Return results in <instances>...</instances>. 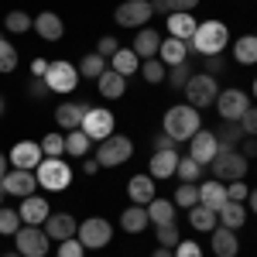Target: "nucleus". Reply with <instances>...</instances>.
<instances>
[{"mask_svg": "<svg viewBox=\"0 0 257 257\" xmlns=\"http://www.w3.org/2000/svg\"><path fill=\"white\" fill-rule=\"evenodd\" d=\"M161 131H165L168 138H175L178 144H182V141L192 138L196 131H202V117H199L196 106H189V103H175V106H168V110H165Z\"/></svg>", "mask_w": 257, "mask_h": 257, "instance_id": "nucleus-1", "label": "nucleus"}, {"mask_svg": "<svg viewBox=\"0 0 257 257\" xmlns=\"http://www.w3.org/2000/svg\"><path fill=\"white\" fill-rule=\"evenodd\" d=\"M189 45L196 48V55H223L230 48V31L223 21H199Z\"/></svg>", "mask_w": 257, "mask_h": 257, "instance_id": "nucleus-2", "label": "nucleus"}, {"mask_svg": "<svg viewBox=\"0 0 257 257\" xmlns=\"http://www.w3.org/2000/svg\"><path fill=\"white\" fill-rule=\"evenodd\" d=\"M35 178H38V189H45V192H65L72 185V168L62 158H41V165L35 168Z\"/></svg>", "mask_w": 257, "mask_h": 257, "instance_id": "nucleus-3", "label": "nucleus"}, {"mask_svg": "<svg viewBox=\"0 0 257 257\" xmlns=\"http://www.w3.org/2000/svg\"><path fill=\"white\" fill-rule=\"evenodd\" d=\"M182 93H185V99H189V106H196V110H206V106H213V103H216V96H219L216 76H206V72H192Z\"/></svg>", "mask_w": 257, "mask_h": 257, "instance_id": "nucleus-4", "label": "nucleus"}, {"mask_svg": "<svg viewBox=\"0 0 257 257\" xmlns=\"http://www.w3.org/2000/svg\"><path fill=\"white\" fill-rule=\"evenodd\" d=\"M76 240H79L86 250H103V247H110V240H113V226H110V219H103V216H89V219L79 223Z\"/></svg>", "mask_w": 257, "mask_h": 257, "instance_id": "nucleus-5", "label": "nucleus"}, {"mask_svg": "<svg viewBox=\"0 0 257 257\" xmlns=\"http://www.w3.org/2000/svg\"><path fill=\"white\" fill-rule=\"evenodd\" d=\"M209 168H213L216 182H237V178L247 175V158L237 148H219V155L209 161Z\"/></svg>", "mask_w": 257, "mask_h": 257, "instance_id": "nucleus-6", "label": "nucleus"}, {"mask_svg": "<svg viewBox=\"0 0 257 257\" xmlns=\"http://www.w3.org/2000/svg\"><path fill=\"white\" fill-rule=\"evenodd\" d=\"M131 155H134L131 138H123V134H110L106 141H99L96 161H99V168H117V165H123V161H131Z\"/></svg>", "mask_w": 257, "mask_h": 257, "instance_id": "nucleus-7", "label": "nucleus"}, {"mask_svg": "<svg viewBox=\"0 0 257 257\" xmlns=\"http://www.w3.org/2000/svg\"><path fill=\"white\" fill-rule=\"evenodd\" d=\"M45 86H48V93H72L76 86H79V69L72 65V62H48V72L41 76Z\"/></svg>", "mask_w": 257, "mask_h": 257, "instance_id": "nucleus-8", "label": "nucleus"}, {"mask_svg": "<svg viewBox=\"0 0 257 257\" xmlns=\"http://www.w3.org/2000/svg\"><path fill=\"white\" fill-rule=\"evenodd\" d=\"M48 247H52V240H48V233L41 226H21L14 233V250L21 257H45Z\"/></svg>", "mask_w": 257, "mask_h": 257, "instance_id": "nucleus-9", "label": "nucleus"}, {"mask_svg": "<svg viewBox=\"0 0 257 257\" xmlns=\"http://www.w3.org/2000/svg\"><path fill=\"white\" fill-rule=\"evenodd\" d=\"M155 18V11H151V0H123L117 11H113V21H117L120 28H148V21Z\"/></svg>", "mask_w": 257, "mask_h": 257, "instance_id": "nucleus-10", "label": "nucleus"}, {"mask_svg": "<svg viewBox=\"0 0 257 257\" xmlns=\"http://www.w3.org/2000/svg\"><path fill=\"white\" fill-rule=\"evenodd\" d=\"M113 127H117V120H113V113L106 110V106H89V113H86V120H82V134L89 141H106L110 134H113Z\"/></svg>", "mask_w": 257, "mask_h": 257, "instance_id": "nucleus-11", "label": "nucleus"}, {"mask_svg": "<svg viewBox=\"0 0 257 257\" xmlns=\"http://www.w3.org/2000/svg\"><path fill=\"white\" fill-rule=\"evenodd\" d=\"M0 189H4L7 196L28 199V196H35V189H38V178H35V172H24V168H11L7 175L0 178Z\"/></svg>", "mask_w": 257, "mask_h": 257, "instance_id": "nucleus-12", "label": "nucleus"}, {"mask_svg": "<svg viewBox=\"0 0 257 257\" xmlns=\"http://www.w3.org/2000/svg\"><path fill=\"white\" fill-rule=\"evenodd\" d=\"M89 99H72V103H59L55 106V123H59L62 131H79L86 113H89Z\"/></svg>", "mask_w": 257, "mask_h": 257, "instance_id": "nucleus-13", "label": "nucleus"}, {"mask_svg": "<svg viewBox=\"0 0 257 257\" xmlns=\"http://www.w3.org/2000/svg\"><path fill=\"white\" fill-rule=\"evenodd\" d=\"M219 155V144H216V134L213 131H196L189 138V158H196L202 168H209V161Z\"/></svg>", "mask_w": 257, "mask_h": 257, "instance_id": "nucleus-14", "label": "nucleus"}, {"mask_svg": "<svg viewBox=\"0 0 257 257\" xmlns=\"http://www.w3.org/2000/svg\"><path fill=\"white\" fill-rule=\"evenodd\" d=\"M18 216L24 226H45V219L52 216V206H48V199L45 196H28V199H21V206H18Z\"/></svg>", "mask_w": 257, "mask_h": 257, "instance_id": "nucleus-15", "label": "nucleus"}, {"mask_svg": "<svg viewBox=\"0 0 257 257\" xmlns=\"http://www.w3.org/2000/svg\"><path fill=\"white\" fill-rule=\"evenodd\" d=\"M213 106L219 110L223 120H240L247 113V93H243V89H219V96H216Z\"/></svg>", "mask_w": 257, "mask_h": 257, "instance_id": "nucleus-16", "label": "nucleus"}, {"mask_svg": "<svg viewBox=\"0 0 257 257\" xmlns=\"http://www.w3.org/2000/svg\"><path fill=\"white\" fill-rule=\"evenodd\" d=\"M7 158H11V165H14V168L35 172L45 155H41V144H35V141H18V144L11 148V155H7Z\"/></svg>", "mask_w": 257, "mask_h": 257, "instance_id": "nucleus-17", "label": "nucleus"}, {"mask_svg": "<svg viewBox=\"0 0 257 257\" xmlns=\"http://www.w3.org/2000/svg\"><path fill=\"white\" fill-rule=\"evenodd\" d=\"M45 233H48V240H72L76 237V230H79V223H76V216H69V213H52V216L45 219V226H41Z\"/></svg>", "mask_w": 257, "mask_h": 257, "instance_id": "nucleus-18", "label": "nucleus"}, {"mask_svg": "<svg viewBox=\"0 0 257 257\" xmlns=\"http://www.w3.org/2000/svg\"><path fill=\"white\" fill-rule=\"evenodd\" d=\"M209 247H213V254L216 257H237L240 254V240H237V230H230V226H219L213 230V240H209Z\"/></svg>", "mask_w": 257, "mask_h": 257, "instance_id": "nucleus-19", "label": "nucleus"}, {"mask_svg": "<svg viewBox=\"0 0 257 257\" xmlns=\"http://www.w3.org/2000/svg\"><path fill=\"white\" fill-rule=\"evenodd\" d=\"M168 38H178V41H189L196 35V24L199 21L192 18V11H175V14H168Z\"/></svg>", "mask_w": 257, "mask_h": 257, "instance_id": "nucleus-20", "label": "nucleus"}, {"mask_svg": "<svg viewBox=\"0 0 257 257\" xmlns=\"http://www.w3.org/2000/svg\"><path fill=\"white\" fill-rule=\"evenodd\" d=\"M134 55H138L141 62L144 59H158V48H161V35L155 31V28H141L138 35H134Z\"/></svg>", "mask_w": 257, "mask_h": 257, "instance_id": "nucleus-21", "label": "nucleus"}, {"mask_svg": "<svg viewBox=\"0 0 257 257\" xmlns=\"http://www.w3.org/2000/svg\"><path fill=\"white\" fill-rule=\"evenodd\" d=\"M158 59L165 62V69H172V65H182V62H189V41H178V38H161Z\"/></svg>", "mask_w": 257, "mask_h": 257, "instance_id": "nucleus-22", "label": "nucleus"}, {"mask_svg": "<svg viewBox=\"0 0 257 257\" xmlns=\"http://www.w3.org/2000/svg\"><path fill=\"white\" fill-rule=\"evenodd\" d=\"M35 31H38V38H45V41H59L62 35H65V24H62V18L55 11H41L38 18H35Z\"/></svg>", "mask_w": 257, "mask_h": 257, "instance_id": "nucleus-23", "label": "nucleus"}, {"mask_svg": "<svg viewBox=\"0 0 257 257\" xmlns=\"http://www.w3.org/2000/svg\"><path fill=\"white\" fill-rule=\"evenodd\" d=\"M178 151H155L151 155V172L148 175L155 178V182H161V178H172L175 175V168H178Z\"/></svg>", "mask_w": 257, "mask_h": 257, "instance_id": "nucleus-24", "label": "nucleus"}, {"mask_svg": "<svg viewBox=\"0 0 257 257\" xmlns=\"http://www.w3.org/2000/svg\"><path fill=\"white\" fill-rule=\"evenodd\" d=\"M127 196H131L134 206H148L151 199L158 196V192H155V178L151 175H134L127 182Z\"/></svg>", "mask_w": 257, "mask_h": 257, "instance_id": "nucleus-25", "label": "nucleus"}, {"mask_svg": "<svg viewBox=\"0 0 257 257\" xmlns=\"http://www.w3.org/2000/svg\"><path fill=\"white\" fill-rule=\"evenodd\" d=\"M96 89L103 99H120L123 93H127V76H120V72H113V69H106L103 76L96 79Z\"/></svg>", "mask_w": 257, "mask_h": 257, "instance_id": "nucleus-26", "label": "nucleus"}, {"mask_svg": "<svg viewBox=\"0 0 257 257\" xmlns=\"http://www.w3.org/2000/svg\"><path fill=\"white\" fill-rule=\"evenodd\" d=\"M216 219H219V226L240 230V226L247 223V206H243V202H233V199H226V202L216 209Z\"/></svg>", "mask_w": 257, "mask_h": 257, "instance_id": "nucleus-27", "label": "nucleus"}, {"mask_svg": "<svg viewBox=\"0 0 257 257\" xmlns=\"http://www.w3.org/2000/svg\"><path fill=\"white\" fill-rule=\"evenodd\" d=\"M120 226L127 230V233H144L148 226H151V219H148V206H127L123 213H120Z\"/></svg>", "mask_w": 257, "mask_h": 257, "instance_id": "nucleus-28", "label": "nucleus"}, {"mask_svg": "<svg viewBox=\"0 0 257 257\" xmlns=\"http://www.w3.org/2000/svg\"><path fill=\"white\" fill-rule=\"evenodd\" d=\"M223 202H226V185H219L216 178H209V182L199 185V206H206V209L216 213Z\"/></svg>", "mask_w": 257, "mask_h": 257, "instance_id": "nucleus-29", "label": "nucleus"}, {"mask_svg": "<svg viewBox=\"0 0 257 257\" xmlns=\"http://www.w3.org/2000/svg\"><path fill=\"white\" fill-rule=\"evenodd\" d=\"M148 219L155 223V226H165V223H175V202L172 199H151L148 202Z\"/></svg>", "mask_w": 257, "mask_h": 257, "instance_id": "nucleus-30", "label": "nucleus"}, {"mask_svg": "<svg viewBox=\"0 0 257 257\" xmlns=\"http://www.w3.org/2000/svg\"><path fill=\"white\" fill-rule=\"evenodd\" d=\"M189 213V223H192V230H199V233H213L216 230V213L213 209H206V206H192V209H185Z\"/></svg>", "mask_w": 257, "mask_h": 257, "instance_id": "nucleus-31", "label": "nucleus"}, {"mask_svg": "<svg viewBox=\"0 0 257 257\" xmlns=\"http://www.w3.org/2000/svg\"><path fill=\"white\" fill-rule=\"evenodd\" d=\"M233 62L240 65H254L257 62V35H243L233 41Z\"/></svg>", "mask_w": 257, "mask_h": 257, "instance_id": "nucleus-32", "label": "nucleus"}, {"mask_svg": "<svg viewBox=\"0 0 257 257\" xmlns=\"http://www.w3.org/2000/svg\"><path fill=\"white\" fill-rule=\"evenodd\" d=\"M138 55H134V48H117L113 52V59H110V69L120 72V76H134L138 72Z\"/></svg>", "mask_w": 257, "mask_h": 257, "instance_id": "nucleus-33", "label": "nucleus"}, {"mask_svg": "<svg viewBox=\"0 0 257 257\" xmlns=\"http://www.w3.org/2000/svg\"><path fill=\"white\" fill-rule=\"evenodd\" d=\"M243 138H247V134H243L240 120H223V127H219V134H216V144L219 148H237Z\"/></svg>", "mask_w": 257, "mask_h": 257, "instance_id": "nucleus-34", "label": "nucleus"}, {"mask_svg": "<svg viewBox=\"0 0 257 257\" xmlns=\"http://www.w3.org/2000/svg\"><path fill=\"white\" fill-rule=\"evenodd\" d=\"M76 69H79L82 79H99V76L106 72V59L96 55V52H89V55H82V62L76 65Z\"/></svg>", "mask_w": 257, "mask_h": 257, "instance_id": "nucleus-35", "label": "nucleus"}, {"mask_svg": "<svg viewBox=\"0 0 257 257\" xmlns=\"http://www.w3.org/2000/svg\"><path fill=\"white\" fill-rule=\"evenodd\" d=\"M175 209H192V206H199V185L196 182H182L175 189Z\"/></svg>", "mask_w": 257, "mask_h": 257, "instance_id": "nucleus-36", "label": "nucleus"}, {"mask_svg": "<svg viewBox=\"0 0 257 257\" xmlns=\"http://www.w3.org/2000/svg\"><path fill=\"white\" fill-rule=\"evenodd\" d=\"M89 144H93V141L86 138L82 131H69V134H65V155H72V158H86V155H89Z\"/></svg>", "mask_w": 257, "mask_h": 257, "instance_id": "nucleus-37", "label": "nucleus"}, {"mask_svg": "<svg viewBox=\"0 0 257 257\" xmlns=\"http://www.w3.org/2000/svg\"><path fill=\"white\" fill-rule=\"evenodd\" d=\"M141 76H144V82L158 86V82H165L168 69H165V62H161V59H144V62H141Z\"/></svg>", "mask_w": 257, "mask_h": 257, "instance_id": "nucleus-38", "label": "nucleus"}, {"mask_svg": "<svg viewBox=\"0 0 257 257\" xmlns=\"http://www.w3.org/2000/svg\"><path fill=\"white\" fill-rule=\"evenodd\" d=\"M202 172H206V168H202L196 158H189V155H185V158H178V168H175L178 182H199Z\"/></svg>", "mask_w": 257, "mask_h": 257, "instance_id": "nucleus-39", "label": "nucleus"}, {"mask_svg": "<svg viewBox=\"0 0 257 257\" xmlns=\"http://www.w3.org/2000/svg\"><path fill=\"white\" fill-rule=\"evenodd\" d=\"M4 28H7L11 35H28V28H35V18H28L24 11H11V14L4 18Z\"/></svg>", "mask_w": 257, "mask_h": 257, "instance_id": "nucleus-40", "label": "nucleus"}, {"mask_svg": "<svg viewBox=\"0 0 257 257\" xmlns=\"http://www.w3.org/2000/svg\"><path fill=\"white\" fill-rule=\"evenodd\" d=\"M41 155H45V158H62V155H65V138L55 134V131L45 134V138H41Z\"/></svg>", "mask_w": 257, "mask_h": 257, "instance_id": "nucleus-41", "label": "nucleus"}, {"mask_svg": "<svg viewBox=\"0 0 257 257\" xmlns=\"http://www.w3.org/2000/svg\"><path fill=\"white\" fill-rule=\"evenodd\" d=\"M21 226H24V223H21L18 209H7V206H0V233H4V237H14Z\"/></svg>", "mask_w": 257, "mask_h": 257, "instance_id": "nucleus-42", "label": "nucleus"}, {"mask_svg": "<svg viewBox=\"0 0 257 257\" xmlns=\"http://www.w3.org/2000/svg\"><path fill=\"white\" fill-rule=\"evenodd\" d=\"M18 62H21L18 48H14L7 38H0V72H14V69H18Z\"/></svg>", "mask_w": 257, "mask_h": 257, "instance_id": "nucleus-43", "label": "nucleus"}, {"mask_svg": "<svg viewBox=\"0 0 257 257\" xmlns=\"http://www.w3.org/2000/svg\"><path fill=\"white\" fill-rule=\"evenodd\" d=\"M189 76H192V65H189V62H182V65H172V69H168V76H165V79H168L172 89H185Z\"/></svg>", "mask_w": 257, "mask_h": 257, "instance_id": "nucleus-44", "label": "nucleus"}, {"mask_svg": "<svg viewBox=\"0 0 257 257\" xmlns=\"http://www.w3.org/2000/svg\"><path fill=\"white\" fill-rule=\"evenodd\" d=\"M155 240H158V247H175L182 237H178L175 223H165V226H155Z\"/></svg>", "mask_w": 257, "mask_h": 257, "instance_id": "nucleus-45", "label": "nucleus"}, {"mask_svg": "<svg viewBox=\"0 0 257 257\" xmlns=\"http://www.w3.org/2000/svg\"><path fill=\"white\" fill-rule=\"evenodd\" d=\"M202 59V72L206 76H223L226 72V59L223 55H199Z\"/></svg>", "mask_w": 257, "mask_h": 257, "instance_id": "nucleus-46", "label": "nucleus"}, {"mask_svg": "<svg viewBox=\"0 0 257 257\" xmlns=\"http://www.w3.org/2000/svg\"><path fill=\"white\" fill-rule=\"evenodd\" d=\"M82 254H86V247H82L76 237H72V240H62L59 250H55V257H82Z\"/></svg>", "mask_w": 257, "mask_h": 257, "instance_id": "nucleus-47", "label": "nucleus"}, {"mask_svg": "<svg viewBox=\"0 0 257 257\" xmlns=\"http://www.w3.org/2000/svg\"><path fill=\"white\" fill-rule=\"evenodd\" d=\"M247 196H250V192H247V182H243V178H237V182L226 185V199H233V202H247Z\"/></svg>", "mask_w": 257, "mask_h": 257, "instance_id": "nucleus-48", "label": "nucleus"}, {"mask_svg": "<svg viewBox=\"0 0 257 257\" xmlns=\"http://www.w3.org/2000/svg\"><path fill=\"white\" fill-rule=\"evenodd\" d=\"M240 127L247 138H257V106H247V113L240 117Z\"/></svg>", "mask_w": 257, "mask_h": 257, "instance_id": "nucleus-49", "label": "nucleus"}, {"mask_svg": "<svg viewBox=\"0 0 257 257\" xmlns=\"http://www.w3.org/2000/svg\"><path fill=\"white\" fill-rule=\"evenodd\" d=\"M175 257H202V247L196 240H178L175 243Z\"/></svg>", "mask_w": 257, "mask_h": 257, "instance_id": "nucleus-50", "label": "nucleus"}, {"mask_svg": "<svg viewBox=\"0 0 257 257\" xmlns=\"http://www.w3.org/2000/svg\"><path fill=\"white\" fill-rule=\"evenodd\" d=\"M151 148H155V151H178V141L168 138L165 131H158V134L151 138Z\"/></svg>", "mask_w": 257, "mask_h": 257, "instance_id": "nucleus-51", "label": "nucleus"}, {"mask_svg": "<svg viewBox=\"0 0 257 257\" xmlns=\"http://www.w3.org/2000/svg\"><path fill=\"white\" fill-rule=\"evenodd\" d=\"M28 93H31V96H35V99H48V96H52V93H48V86H45V79H41V76H31V82H28Z\"/></svg>", "mask_w": 257, "mask_h": 257, "instance_id": "nucleus-52", "label": "nucleus"}, {"mask_svg": "<svg viewBox=\"0 0 257 257\" xmlns=\"http://www.w3.org/2000/svg\"><path fill=\"white\" fill-rule=\"evenodd\" d=\"M117 48H120L117 38H110V35L96 41V55H103V59H113V52H117Z\"/></svg>", "mask_w": 257, "mask_h": 257, "instance_id": "nucleus-53", "label": "nucleus"}, {"mask_svg": "<svg viewBox=\"0 0 257 257\" xmlns=\"http://www.w3.org/2000/svg\"><path fill=\"white\" fill-rule=\"evenodd\" d=\"M199 0H165V7H168V14H175V11H196Z\"/></svg>", "mask_w": 257, "mask_h": 257, "instance_id": "nucleus-54", "label": "nucleus"}, {"mask_svg": "<svg viewBox=\"0 0 257 257\" xmlns=\"http://www.w3.org/2000/svg\"><path fill=\"white\" fill-rule=\"evenodd\" d=\"M240 144H243V151H240V155H243L247 161H250V158H257V138H243Z\"/></svg>", "mask_w": 257, "mask_h": 257, "instance_id": "nucleus-55", "label": "nucleus"}, {"mask_svg": "<svg viewBox=\"0 0 257 257\" xmlns=\"http://www.w3.org/2000/svg\"><path fill=\"white\" fill-rule=\"evenodd\" d=\"M96 172H99L96 158H82V175H96Z\"/></svg>", "mask_w": 257, "mask_h": 257, "instance_id": "nucleus-56", "label": "nucleus"}, {"mask_svg": "<svg viewBox=\"0 0 257 257\" xmlns=\"http://www.w3.org/2000/svg\"><path fill=\"white\" fill-rule=\"evenodd\" d=\"M45 72H48V62H45V59L31 62V76H45Z\"/></svg>", "mask_w": 257, "mask_h": 257, "instance_id": "nucleus-57", "label": "nucleus"}, {"mask_svg": "<svg viewBox=\"0 0 257 257\" xmlns=\"http://www.w3.org/2000/svg\"><path fill=\"white\" fill-rule=\"evenodd\" d=\"M7 172H11V158H7V155H0V178L7 175Z\"/></svg>", "mask_w": 257, "mask_h": 257, "instance_id": "nucleus-58", "label": "nucleus"}, {"mask_svg": "<svg viewBox=\"0 0 257 257\" xmlns=\"http://www.w3.org/2000/svg\"><path fill=\"white\" fill-rule=\"evenodd\" d=\"M151 257H175V250H172V247H158Z\"/></svg>", "mask_w": 257, "mask_h": 257, "instance_id": "nucleus-59", "label": "nucleus"}, {"mask_svg": "<svg viewBox=\"0 0 257 257\" xmlns=\"http://www.w3.org/2000/svg\"><path fill=\"white\" fill-rule=\"evenodd\" d=\"M247 199H250V213L257 216V189H250V196H247Z\"/></svg>", "mask_w": 257, "mask_h": 257, "instance_id": "nucleus-60", "label": "nucleus"}, {"mask_svg": "<svg viewBox=\"0 0 257 257\" xmlns=\"http://www.w3.org/2000/svg\"><path fill=\"white\" fill-rule=\"evenodd\" d=\"M4 110H7V103H4V96H0V117H4Z\"/></svg>", "mask_w": 257, "mask_h": 257, "instance_id": "nucleus-61", "label": "nucleus"}, {"mask_svg": "<svg viewBox=\"0 0 257 257\" xmlns=\"http://www.w3.org/2000/svg\"><path fill=\"white\" fill-rule=\"evenodd\" d=\"M254 99H257V79H254Z\"/></svg>", "mask_w": 257, "mask_h": 257, "instance_id": "nucleus-62", "label": "nucleus"}, {"mask_svg": "<svg viewBox=\"0 0 257 257\" xmlns=\"http://www.w3.org/2000/svg\"><path fill=\"white\" fill-rule=\"evenodd\" d=\"M7 257H21V254H18V250H14V254H7Z\"/></svg>", "mask_w": 257, "mask_h": 257, "instance_id": "nucleus-63", "label": "nucleus"}, {"mask_svg": "<svg viewBox=\"0 0 257 257\" xmlns=\"http://www.w3.org/2000/svg\"><path fill=\"white\" fill-rule=\"evenodd\" d=\"M0 199H4V189H0Z\"/></svg>", "mask_w": 257, "mask_h": 257, "instance_id": "nucleus-64", "label": "nucleus"}]
</instances>
